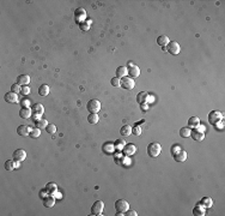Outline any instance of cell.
Returning a JSON list of instances; mask_svg holds the SVG:
<instances>
[{"mask_svg":"<svg viewBox=\"0 0 225 216\" xmlns=\"http://www.w3.org/2000/svg\"><path fill=\"white\" fill-rule=\"evenodd\" d=\"M162 151V145L159 143H150L148 147V155L151 157H157Z\"/></svg>","mask_w":225,"mask_h":216,"instance_id":"1","label":"cell"},{"mask_svg":"<svg viewBox=\"0 0 225 216\" xmlns=\"http://www.w3.org/2000/svg\"><path fill=\"white\" fill-rule=\"evenodd\" d=\"M129 208V204L128 202L124 201V199H119V201L115 202V209H116V215H122L124 214Z\"/></svg>","mask_w":225,"mask_h":216,"instance_id":"2","label":"cell"},{"mask_svg":"<svg viewBox=\"0 0 225 216\" xmlns=\"http://www.w3.org/2000/svg\"><path fill=\"white\" fill-rule=\"evenodd\" d=\"M181 51V47L176 41H170L166 46H165V52H169L172 55H177Z\"/></svg>","mask_w":225,"mask_h":216,"instance_id":"3","label":"cell"},{"mask_svg":"<svg viewBox=\"0 0 225 216\" xmlns=\"http://www.w3.org/2000/svg\"><path fill=\"white\" fill-rule=\"evenodd\" d=\"M86 108H87V110L90 113H98V110L101 109V103H100L98 100L92 99V100H90L86 103Z\"/></svg>","mask_w":225,"mask_h":216,"instance_id":"4","label":"cell"},{"mask_svg":"<svg viewBox=\"0 0 225 216\" xmlns=\"http://www.w3.org/2000/svg\"><path fill=\"white\" fill-rule=\"evenodd\" d=\"M134 85H135V82L131 77H124L122 79H120V86H122L126 90H132Z\"/></svg>","mask_w":225,"mask_h":216,"instance_id":"5","label":"cell"},{"mask_svg":"<svg viewBox=\"0 0 225 216\" xmlns=\"http://www.w3.org/2000/svg\"><path fill=\"white\" fill-rule=\"evenodd\" d=\"M223 119V114L218 110H212L209 113V123L211 125H216L218 121H220Z\"/></svg>","mask_w":225,"mask_h":216,"instance_id":"6","label":"cell"},{"mask_svg":"<svg viewBox=\"0 0 225 216\" xmlns=\"http://www.w3.org/2000/svg\"><path fill=\"white\" fill-rule=\"evenodd\" d=\"M104 209V203L102 201H96L91 207V214L92 215H102Z\"/></svg>","mask_w":225,"mask_h":216,"instance_id":"7","label":"cell"},{"mask_svg":"<svg viewBox=\"0 0 225 216\" xmlns=\"http://www.w3.org/2000/svg\"><path fill=\"white\" fill-rule=\"evenodd\" d=\"M43 112H45V108H43V106H42L41 103H36V105H34V107H32L34 120H35V121H36V120H39L40 116L43 114Z\"/></svg>","mask_w":225,"mask_h":216,"instance_id":"8","label":"cell"},{"mask_svg":"<svg viewBox=\"0 0 225 216\" xmlns=\"http://www.w3.org/2000/svg\"><path fill=\"white\" fill-rule=\"evenodd\" d=\"M85 17H86V11L83 7H79L76 10V12H74V19H76L77 23L79 24L83 23L84 19H85Z\"/></svg>","mask_w":225,"mask_h":216,"instance_id":"9","label":"cell"},{"mask_svg":"<svg viewBox=\"0 0 225 216\" xmlns=\"http://www.w3.org/2000/svg\"><path fill=\"white\" fill-rule=\"evenodd\" d=\"M13 160H15L16 162H22L25 160V157H26V153H25V150H23V149H17V150H15L13 151Z\"/></svg>","mask_w":225,"mask_h":216,"instance_id":"10","label":"cell"},{"mask_svg":"<svg viewBox=\"0 0 225 216\" xmlns=\"http://www.w3.org/2000/svg\"><path fill=\"white\" fill-rule=\"evenodd\" d=\"M30 130L31 129L26 125H19L17 127V135L21 137H26L28 135H30Z\"/></svg>","mask_w":225,"mask_h":216,"instance_id":"11","label":"cell"},{"mask_svg":"<svg viewBox=\"0 0 225 216\" xmlns=\"http://www.w3.org/2000/svg\"><path fill=\"white\" fill-rule=\"evenodd\" d=\"M151 99H152V97H150V95H148L146 91H140V93H138V95H137V101H138L139 105L146 103V102H148Z\"/></svg>","mask_w":225,"mask_h":216,"instance_id":"12","label":"cell"},{"mask_svg":"<svg viewBox=\"0 0 225 216\" xmlns=\"http://www.w3.org/2000/svg\"><path fill=\"white\" fill-rule=\"evenodd\" d=\"M135 151H137V147H135L134 144H132V143H131V144H126L124 148L122 149V153H124V155H126L127 157H128V156H132Z\"/></svg>","mask_w":225,"mask_h":216,"instance_id":"13","label":"cell"},{"mask_svg":"<svg viewBox=\"0 0 225 216\" xmlns=\"http://www.w3.org/2000/svg\"><path fill=\"white\" fill-rule=\"evenodd\" d=\"M190 137L196 142H201L202 139L205 138V135H204V132L199 131L198 129H194L193 131H190Z\"/></svg>","mask_w":225,"mask_h":216,"instance_id":"14","label":"cell"},{"mask_svg":"<svg viewBox=\"0 0 225 216\" xmlns=\"http://www.w3.org/2000/svg\"><path fill=\"white\" fill-rule=\"evenodd\" d=\"M4 99H5V101L8 102V103H17V102H18V96H17V94L12 93V91H8V93L5 94Z\"/></svg>","mask_w":225,"mask_h":216,"instance_id":"15","label":"cell"},{"mask_svg":"<svg viewBox=\"0 0 225 216\" xmlns=\"http://www.w3.org/2000/svg\"><path fill=\"white\" fill-rule=\"evenodd\" d=\"M127 72H128V75H129V77L131 78H137L140 76V70H139V67L135 66V65L129 66V67L127 69Z\"/></svg>","mask_w":225,"mask_h":216,"instance_id":"16","label":"cell"},{"mask_svg":"<svg viewBox=\"0 0 225 216\" xmlns=\"http://www.w3.org/2000/svg\"><path fill=\"white\" fill-rule=\"evenodd\" d=\"M102 150L108 155L113 154V153H114V150H115L114 143H113V142H105V143L103 144V147H102Z\"/></svg>","mask_w":225,"mask_h":216,"instance_id":"17","label":"cell"},{"mask_svg":"<svg viewBox=\"0 0 225 216\" xmlns=\"http://www.w3.org/2000/svg\"><path fill=\"white\" fill-rule=\"evenodd\" d=\"M198 204H200V205L204 207L205 209H209L213 205V201H212L211 197H204V198H201V201L199 202Z\"/></svg>","mask_w":225,"mask_h":216,"instance_id":"18","label":"cell"},{"mask_svg":"<svg viewBox=\"0 0 225 216\" xmlns=\"http://www.w3.org/2000/svg\"><path fill=\"white\" fill-rule=\"evenodd\" d=\"M174 159H175V161L176 162H183L187 160V153L185 151V150H180V151H177L176 154L174 155Z\"/></svg>","mask_w":225,"mask_h":216,"instance_id":"19","label":"cell"},{"mask_svg":"<svg viewBox=\"0 0 225 216\" xmlns=\"http://www.w3.org/2000/svg\"><path fill=\"white\" fill-rule=\"evenodd\" d=\"M55 204V198L52 196V194H49V196H47L43 198V205L46 207V208H52V207H54Z\"/></svg>","mask_w":225,"mask_h":216,"instance_id":"20","label":"cell"},{"mask_svg":"<svg viewBox=\"0 0 225 216\" xmlns=\"http://www.w3.org/2000/svg\"><path fill=\"white\" fill-rule=\"evenodd\" d=\"M29 82H30V77L28 76V75H19L18 77H17V82L16 83H18L19 85H28L29 84Z\"/></svg>","mask_w":225,"mask_h":216,"instance_id":"21","label":"cell"},{"mask_svg":"<svg viewBox=\"0 0 225 216\" xmlns=\"http://www.w3.org/2000/svg\"><path fill=\"white\" fill-rule=\"evenodd\" d=\"M200 125V119L198 116H192L188 120V127L189 129H198V126Z\"/></svg>","mask_w":225,"mask_h":216,"instance_id":"22","label":"cell"},{"mask_svg":"<svg viewBox=\"0 0 225 216\" xmlns=\"http://www.w3.org/2000/svg\"><path fill=\"white\" fill-rule=\"evenodd\" d=\"M132 126L131 125H124L122 127H121V130H120V133H121V136H124V137H128V136H131L132 135Z\"/></svg>","mask_w":225,"mask_h":216,"instance_id":"23","label":"cell"},{"mask_svg":"<svg viewBox=\"0 0 225 216\" xmlns=\"http://www.w3.org/2000/svg\"><path fill=\"white\" fill-rule=\"evenodd\" d=\"M31 115V109L29 107H22L19 109V116L22 119H28Z\"/></svg>","mask_w":225,"mask_h":216,"instance_id":"24","label":"cell"},{"mask_svg":"<svg viewBox=\"0 0 225 216\" xmlns=\"http://www.w3.org/2000/svg\"><path fill=\"white\" fill-rule=\"evenodd\" d=\"M17 167H19V162H15V160H7L5 162V169L6 170H13Z\"/></svg>","mask_w":225,"mask_h":216,"instance_id":"25","label":"cell"},{"mask_svg":"<svg viewBox=\"0 0 225 216\" xmlns=\"http://www.w3.org/2000/svg\"><path fill=\"white\" fill-rule=\"evenodd\" d=\"M47 190V192H48V194H55L56 193V191H58V186H56V184L55 183H48L46 185V187H45Z\"/></svg>","mask_w":225,"mask_h":216,"instance_id":"26","label":"cell"},{"mask_svg":"<svg viewBox=\"0 0 225 216\" xmlns=\"http://www.w3.org/2000/svg\"><path fill=\"white\" fill-rule=\"evenodd\" d=\"M169 42H170V40H169V37H168L166 35H161V36H158V39H157V43L162 47H165Z\"/></svg>","mask_w":225,"mask_h":216,"instance_id":"27","label":"cell"},{"mask_svg":"<svg viewBox=\"0 0 225 216\" xmlns=\"http://www.w3.org/2000/svg\"><path fill=\"white\" fill-rule=\"evenodd\" d=\"M124 145H126V142H124V139L122 138H119L114 142V147H115V149H116L117 151H122Z\"/></svg>","mask_w":225,"mask_h":216,"instance_id":"28","label":"cell"},{"mask_svg":"<svg viewBox=\"0 0 225 216\" xmlns=\"http://www.w3.org/2000/svg\"><path fill=\"white\" fill-rule=\"evenodd\" d=\"M48 94H49V86L47 84H42L39 88V95L42 97H46Z\"/></svg>","mask_w":225,"mask_h":216,"instance_id":"29","label":"cell"},{"mask_svg":"<svg viewBox=\"0 0 225 216\" xmlns=\"http://www.w3.org/2000/svg\"><path fill=\"white\" fill-rule=\"evenodd\" d=\"M193 215L195 216H204L205 215V208L200 204H196V207L193 209Z\"/></svg>","mask_w":225,"mask_h":216,"instance_id":"30","label":"cell"},{"mask_svg":"<svg viewBox=\"0 0 225 216\" xmlns=\"http://www.w3.org/2000/svg\"><path fill=\"white\" fill-rule=\"evenodd\" d=\"M128 72H127V67H124V66H119L116 70V77L117 78H124L126 77V75H127Z\"/></svg>","mask_w":225,"mask_h":216,"instance_id":"31","label":"cell"},{"mask_svg":"<svg viewBox=\"0 0 225 216\" xmlns=\"http://www.w3.org/2000/svg\"><path fill=\"white\" fill-rule=\"evenodd\" d=\"M98 120H100V116L97 115V113H90L89 116H87V121H89V124H91V125L97 124Z\"/></svg>","mask_w":225,"mask_h":216,"instance_id":"32","label":"cell"},{"mask_svg":"<svg viewBox=\"0 0 225 216\" xmlns=\"http://www.w3.org/2000/svg\"><path fill=\"white\" fill-rule=\"evenodd\" d=\"M35 125H36V127H39V129H46L48 123H47V120L45 118H40L39 120L35 121Z\"/></svg>","mask_w":225,"mask_h":216,"instance_id":"33","label":"cell"},{"mask_svg":"<svg viewBox=\"0 0 225 216\" xmlns=\"http://www.w3.org/2000/svg\"><path fill=\"white\" fill-rule=\"evenodd\" d=\"M180 136H181L182 138H188V137L190 136V129H189V127H182V129L180 130Z\"/></svg>","mask_w":225,"mask_h":216,"instance_id":"34","label":"cell"},{"mask_svg":"<svg viewBox=\"0 0 225 216\" xmlns=\"http://www.w3.org/2000/svg\"><path fill=\"white\" fill-rule=\"evenodd\" d=\"M40 135H41V129L39 127H35V129H31L30 130V136L31 138H39Z\"/></svg>","mask_w":225,"mask_h":216,"instance_id":"35","label":"cell"},{"mask_svg":"<svg viewBox=\"0 0 225 216\" xmlns=\"http://www.w3.org/2000/svg\"><path fill=\"white\" fill-rule=\"evenodd\" d=\"M45 130H46V132H48L49 135H53V133H55V131H56V126H55L54 124H48Z\"/></svg>","mask_w":225,"mask_h":216,"instance_id":"36","label":"cell"},{"mask_svg":"<svg viewBox=\"0 0 225 216\" xmlns=\"http://www.w3.org/2000/svg\"><path fill=\"white\" fill-rule=\"evenodd\" d=\"M90 24H91V21H85V22L79 24V28H80L83 31H87L89 30V28H90Z\"/></svg>","mask_w":225,"mask_h":216,"instance_id":"37","label":"cell"},{"mask_svg":"<svg viewBox=\"0 0 225 216\" xmlns=\"http://www.w3.org/2000/svg\"><path fill=\"white\" fill-rule=\"evenodd\" d=\"M21 90H22V88H21V85L18 84V83H13V84L11 85V91H12V93L18 94Z\"/></svg>","mask_w":225,"mask_h":216,"instance_id":"38","label":"cell"},{"mask_svg":"<svg viewBox=\"0 0 225 216\" xmlns=\"http://www.w3.org/2000/svg\"><path fill=\"white\" fill-rule=\"evenodd\" d=\"M115 162H116V163H119V164H124V157L122 156V155L116 154V156H115Z\"/></svg>","mask_w":225,"mask_h":216,"instance_id":"39","label":"cell"},{"mask_svg":"<svg viewBox=\"0 0 225 216\" xmlns=\"http://www.w3.org/2000/svg\"><path fill=\"white\" fill-rule=\"evenodd\" d=\"M21 93L23 94L24 96L29 95V94H30V88H29L28 85H24V86H22V90H21Z\"/></svg>","mask_w":225,"mask_h":216,"instance_id":"40","label":"cell"},{"mask_svg":"<svg viewBox=\"0 0 225 216\" xmlns=\"http://www.w3.org/2000/svg\"><path fill=\"white\" fill-rule=\"evenodd\" d=\"M110 83H111L113 86H120V78L113 77L111 78V81H110Z\"/></svg>","mask_w":225,"mask_h":216,"instance_id":"41","label":"cell"},{"mask_svg":"<svg viewBox=\"0 0 225 216\" xmlns=\"http://www.w3.org/2000/svg\"><path fill=\"white\" fill-rule=\"evenodd\" d=\"M181 150V145H179V144H175V145H172V148H171V155L174 156V155L176 154L177 151H180Z\"/></svg>","mask_w":225,"mask_h":216,"instance_id":"42","label":"cell"},{"mask_svg":"<svg viewBox=\"0 0 225 216\" xmlns=\"http://www.w3.org/2000/svg\"><path fill=\"white\" fill-rule=\"evenodd\" d=\"M132 133L137 135V136H139L140 133H141V129H140L139 126H134V127L132 129Z\"/></svg>","mask_w":225,"mask_h":216,"instance_id":"43","label":"cell"},{"mask_svg":"<svg viewBox=\"0 0 225 216\" xmlns=\"http://www.w3.org/2000/svg\"><path fill=\"white\" fill-rule=\"evenodd\" d=\"M126 213H127V214H124L126 216H137V215H138L135 210H127Z\"/></svg>","mask_w":225,"mask_h":216,"instance_id":"44","label":"cell"},{"mask_svg":"<svg viewBox=\"0 0 225 216\" xmlns=\"http://www.w3.org/2000/svg\"><path fill=\"white\" fill-rule=\"evenodd\" d=\"M214 126H216V129H223V127H224V120L222 119V120H220V121H218Z\"/></svg>","mask_w":225,"mask_h":216,"instance_id":"45","label":"cell"},{"mask_svg":"<svg viewBox=\"0 0 225 216\" xmlns=\"http://www.w3.org/2000/svg\"><path fill=\"white\" fill-rule=\"evenodd\" d=\"M140 108H141L143 110H145V112H146V110H148V103H141V105H140Z\"/></svg>","mask_w":225,"mask_h":216,"instance_id":"46","label":"cell"},{"mask_svg":"<svg viewBox=\"0 0 225 216\" xmlns=\"http://www.w3.org/2000/svg\"><path fill=\"white\" fill-rule=\"evenodd\" d=\"M198 127H199V129H198V130H199V131H201V132H204V131H205V130H206V127H205V125H199V126H198Z\"/></svg>","mask_w":225,"mask_h":216,"instance_id":"47","label":"cell"}]
</instances>
